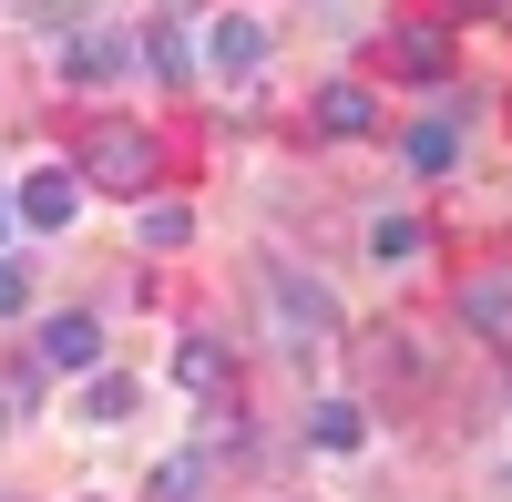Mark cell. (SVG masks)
Masks as SVG:
<instances>
[{"label":"cell","instance_id":"6da1fadb","mask_svg":"<svg viewBox=\"0 0 512 502\" xmlns=\"http://www.w3.org/2000/svg\"><path fill=\"white\" fill-rule=\"evenodd\" d=\"M256 287H267V318H277V339H287V349L338 339V298H328L318 277H297L287 257H256Z\"/></svg>","mask_w":512,"mask_h":502},{"label":"cell","instance_id":"7a4b0ae2","mask_svg":"<svg viewBox=\"0 0 512 502\" xmlns=\"http://www.w3.org/2000/svg\"><path fill=\"white\" fill-rule=\"evenodd\" d=\"M82 185H103V195H144L154 185V134H144V123H123V113H103L93 123V134H82Z\"/></svg>","mask_w":512,"mask_h":502},{"label":"cell","instance_id":"3957f363","mask_svg":"<svg viewBox=\"0 0 512 502\" xmlns=\"http://www.w3.org/2000/svg\"><path fill=\"white\" fill-rule=\"evenodd\" d=\"M461 328L492 349H512V267H482V277H461Z\"/></svg>","mask_w":512,"mask_h":502},{"label":"cell","instance_id":"277c9868","mask_svg":"<svg viewBox=\"0 0 512 502\" xmlns=\"http://www.w3.org/2000/svg\"><path fill=\"white\" fill-rule=\"evenodd\" d=\"M72 216H82V175H72V164H41V175L21 185V226L52 236V226H72Z\"/></svg>","mask_w":512,"mask_h":502},{"label":"cell","instance_id":"5b68a950","mask_svg":"<svg viewBox=\"0 0 512 502\" xmlns=\"http://www.w3.org/2000/svg\"><path fill=\"white\" fill-rule=\"evenodd\" d=\"M369 123H379V93H369V82H318V134H328V144L369 134Z\"/></svg>","mask_w":512,"mask_h":502},{"label":"cell","instance_id":"8992f818","mask_svg":"<svg viewBox=\"0 0 512 502\" xmlns=\"http://www.w3.org/2000/svg\"><path fill=\"white\" fill-rule=\"evenodd\" d=\"M205 62H216V72H256V62H267V21L226 11L216 31H205Z\"/></svg>","mask_w":512,"mask_h":502},{"label":"cell","instance_id":"52a82bcc","mask_svg":"<svg viewBox=\"0 0 512 502\" xmlns=\"http://www.w3.org/2000/svg\"><path fill=\"white\" fill-rule=\"evenodd\" d=\"M175 380H185L195 400H226V390H236V359H226V349H216V339L195 328V339L175 349Z\"/></svg>","mask_w":512,"mask_h":502},{"label":"cell","instance_id":"ba28073f","mask_svg":"<svg viewBox=\"0 0 512 502\" xmlns=\"http://www.w3.org/2000/svg\"><path fill=\"white\" fill-rule=\"evenodd\" d=\"M41 369H103V328L93 318H52L41 328Z\"/></svg>","mask_w":512,"mask_h":502},{"label":"cell","instance_id":"9c48e42d","mask_svg":"<svg viewBox=\"0 0 512 502\" xmlns=\"http://www.w3.org/2000/svg\"><path fill=\"white\" fill-rule=\"evenodd\" d=\"M205 482H216V472H205V451H175V462H154V502H205Z\"/></svg>","mask_w":512,"mask_h":502},{"label":"cell","instance_id":"30bf717a","mask_svg":"<svg viewBox=\"0 0 512 502\" xmlns=\"http://www.w3.org/2000/svg\"><path fill=\"white\" fill-rule=\"evenodd\" d=\"M410 175H451V154H461V123H410Z\"/></svg>","mask_w":512,"mask_h":502},{"label":"cell","instance_id":"8fae6325","mask_svg":"<svg viewBox=\"0 0 512 502\" xmlns=\"http://www.w3.org/2000/svg\"><path fill=\"white\" fill-rule=\"evenodd\" d=\"M390 62H400L410 82H441V72H451V41H441V31H400V41H390Z\"/></svg>","mask_w":512,"mask_h":502},{"label":"cell","instance_id":"7c38bea8","mask_svg":"<svg viewBox=\"0 0 512 502\" xmlns=\"http://www.w3.org/2000/svg\"><path fill=\"white\" fill-rule=\"evenodd\" d=\"M123 62H134V52H123V41H93V31H72V52H62V72H72V82H113Z\"/></svg>","mask_w":512,"mask_h":502},{"label":"cell","instance_id":"4fadbf2b","mask_svg":"<svg viewBox=\"0 0 512 502\" xmlns=\"http://www.w3.org/2000/svg\"><path fill=\"white\" fill-rule=\"evenodd\" d=\"M420 246H431V236H420V216H379V226H369V257H379V267H410Z\"/></svg>","mask_w":512,"mask_h":502},{"label":"cell","instance_id":"5bb4252c","mask_svg":"<svg viewBox=\"0 0 512 502\" xmlns=\"http://www.w3.org/2000/svg\"><path fill=\"white\" fill-rule=\"evenodd\" d=\"M144 62H154L164 82H185V72H195V41H185L175 21H154V31H144Z\"/></svg>","mask_w":512,"mask_h":502},{"label":"cell","instance_id":"9a60e30c","mask_svg":"<svg viewBox=\"0 0 512 502\" xmlns=\"http://www.w3.org/2000/svg\"><path fill=\"white\" fill-rule=\"evenodd\" d=\"M308 431H318V451H359L369 421H359V400H318V421H308Z\"/></svg>","mask_w":512,"mask_h":502},{"label":"cell","instance_id":"2e32d148","mask_svg":"<svg viewBox=\"0 0 512 502\" xmlns=\"http://www.w3.org/2000/svg\"><path fill=\"white\" fill-rule=\"evenodd\" d=\"M134 410V380L123 369H93V390H82V421H123Z\"/></svg>","mask_w":512,"mask_h":502},{"label":"cell","instance_id":"e0dca14e","mask_svg":"<svg viewBox=\"0 0 512 502\" xmlns=\"http://www.w3.org/2000/svg\"><path fill=\"white\" fill-rule=\"evenodd\" d=\"M144 246H185L195 236V216H185V205H144V226H134Z\"/></svg>","mask_w":512,"mask_h":502},{"label":"cell","instance_id":"ac0fdd59","mask_svg":"<svg viewBox=\"0 0 512 502\" xmlns=\"http://www.w3.org/2000/svg\"><path fill=\"white\" fill-rule=\"evenodd\" d=\"M21 11H31V31H82L93 0H21Z\"/></svg>","mask_w":512,"mask_h":502},{"label":"cell","instance_id":"d6986e66","mask_svg":"<svg viewBox=\"0 0 512 502\" xmlns=\"http://www.w3.org/2000/svg\"><path fill=\"white\" fill-rule=\"evenodd\" d=\"M21 308H31V267L0 257V318H21Z\"/></svg>","mask_w":512,"mask_h":502},{"label":"cell","instance_id":"ffe728a7","mask_svg":"<svg viewBox=\"0 0 512 502\" xmlns=\"http://www.w3.org/2000/svg\"><path fill=\"white\" fill-rule=\"evenodd\" d=\"M461 11H512V0H461Z\"/></svg>","mask_w":512,"mask_h":502},{"label":"cell","instance_id":"44dd1931","mask_svg":"<svg viewBox=\"0 0 512 502\" xmlns=\"http://www.w3.org/2000/svg\"><path fill=\"white\" fill-rule=\"evenodd\" d=\"M0 236H11V195H0Z\"/></svg>","mask_w":512,"mask_h":502}]
</instances>
